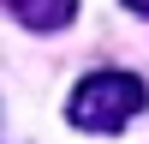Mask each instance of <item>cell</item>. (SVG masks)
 Returning a JSON list of instances; mask_svg holds the SVG:
<instances>
[{"instance_id":"1","label":"cell","mask_w":149,"mask_h":144,"mask_svg":"<svg viewBox=\"0 0 149 144\" xmlns=\"http://www.w3.org/2000/svg\"><path fill=\"white\" fill-rule=\"evenodd\" d=\"M143 102H149V90H143L137 72H90V78L72 90L66 114H72V126H84V132H119L125 120L143 114Z\"/></svg>"},{"instance_id":"2","label":"cell","mask_w":149,"mask_h":144,"mask_svg":"<svg viewBox=\"0 0 149 144\" xmlns=\"http://www.w3.org/2000/svg\"><path fill=\"white\" fill-rule=\"evenodd\" d=\"M12 18L30 24V30H60V24H72V0H60V6H12Z\"/></svg>"}]
</instances>
